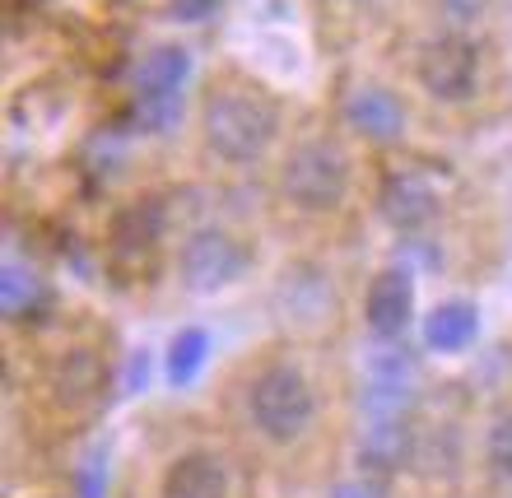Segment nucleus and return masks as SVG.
<instances>
[{"mask_svg":"<svg viewBox=\"0 0 512 498\" xmlns=\"http://www.w3.org/2000/svg\"><path fill=\"white\" fill-rule=\"evenodd\" d=\"M280 103L247 80H215L201 98V140L224 168H252L280 140Z\"/></svg>","mask_w":512,"mask_h":498,"instance_id":"f257e3e1","label":"nucleus"},{"mask_svg":"<svg viewBox=\"0 0 512 498\" xmlns=\"http://www.w3.org/2000/svg\"><path fill=\"white\" fill-rule=\"evenodd\" d=\"M280 196L303 215H331L350 201L354 191V163L345 145L326 140V135H308L294 140L280 159Z\"/></svg>","mask_w":512,"mask_h":498,"instance_id":"f03ea898","label":"nucleus"},{"mask_svg":"<svg viewBox=\"0 0 512 498\" xmlns=\"http://www.w3.org/2000/svg\"><path fill=\"white\" fill-rule=\"evenodd\" d=\"M247 419L275 447L298 443L317 419V387L298 364H266L247 382Z\"/></svg>","mask_w":512,"mask_h":498,"instance_id":"7ed1b4c3","label":"nucleus"},{"mask_svg":"<svg viewBox=\"0 0 512 498\" xmlns=\"http://www.w3.org/2000/svg\"><path fill=\"white\" fill-rule=\"evenodd\" d=\"M480 75H485V56H480L471 33H461V28H443V33H433L415 47V80L438 103L475 98Z\"/></svg>","mask_w":512,"mask_h":498,"instance_id":"20e7f679","label":"nucleus"},{"mask_svg":"<svg viewBox=\"0 0 512 498\" xmlns=\"http://www.w3.org/2000/svg\"><path fill=\"white\" fill-rule=\"evenodd\" d=\"M247 266H252L247 243L233 229H219V224L187 233V243L177 252V280L191 294H219V289L243 280Z\"/></svg>","mask_w":512,"mask_h":498,"instance_id":"39448f33","label":"nucleus"},{"mask_svg":"<svg viewBox=\"0 0 512 498\" xmlns=\"http://www.w3.org/2000/svg\"><path fill=\"white\" fill-rule=\"evenodd\" d=\"M378 215L396 233H424L443 215V187L424 168H396L378 187Z\"/></svg>","mask_w":512,"mask_h":498,"instance_id":"423d86ee","label":"nucleus"},{"mask_svg":"<svg viewBox=\"0 0 512 498\" xmlns=\"http://www.w3.org/2000/svg\"><path fill=\"white\" fill-rule=\"evenodd\" d=\"M415 382L419 368L405 350H378L364 368V382H359V401H364L368 419H405L410 401H415Z\"/></svg>","mask_w":512,"mask_h":498,"instance_id":"0eeeda50","label":"nucleus"},{"mask_svg":"<svg viewBox=\"0 0 512 498\" xmlns=\"http://www.w3.org/2000/svg\"><path fill=\"white\" fill-rule=\"evenodd\" d=\"M410 317H415V280H410L401 266L378 270V275L368 280V294H364L368 331L378 340H401Z\"/></svg>","mask_w":512,"mask_h":498,"instance_id":"6e6552de","label":"nucleus"},{"mask_svg":"<svg viewBox=\"0 0 512 498\" xmlns=\"http://www.w3.org/2000/svg\"><path fill=\"white\" fill-rule=\"evenodd\" d=\"M345 122L373 145H387L405 131V103L387 84H354L345 94Z\"/></svg>","mask_w":512,"mask_h":498,"instance_id":"1a4fd4ad","label":"nucleus"},{"mask_svg":"<svg viewBox=\"0 0 512 498\" xmlns=\"http://www.w3.org/2000/svg\"><path fill=\"white\" fill-rule=\"evenodd\" d=\"M419 336H424V350H433V354H466L480 340V308H475L471 298H443L424 317Z\"/></svg>","mask_w":512,"mask_h":498,"instance_id":"9d476101","label":"nucleus"},{"mask_svg":"<svg viewBox=\"0 0 512 498\" xmlns=\"http://www.w3.org/2000/svg\"><path fill=\"white\" fill-rule=\"evenodd\" d=\"M159 498H229V466L215 452H187L168 466Z\"/></svg>","mask_w":512,"mask_h":498,"instance_id":"9b49d317","label":"nucleus"},{"mask_svg":"<svg viewBox=\"0 0 512 498\" xmlns=\"http://www.w3.org/2000/svg\"><path fill=\"white\" fill-rule=\"evenodd\" d=\"M415 457V429L405 419H368V433L359 443V466L368 475H391Z\"/></svg>","mask_w":512,"mask_h":498,"instance_id":"f8f14e48","label":"nucleus"},{"mask_svg":"<svg viewBox=\"0 0 512 498\" xmlns=\"http://www.w3.org/2000/svg\"><path fill=\"white\" fill-rule=\"evenodd\" d=\"M52 387L61 405H94L103 396V387H108V368H103V359L94 350H70L56 364Z\"/></svg>","mask_w":512,"mask_h":498,"instance_id":"ddd939ff","label":"nucleus"},{"mask_svg":"<svg viewBox=\"0 0 512 498\" xmlns=\"http://www.w3.org/2000/svg\"><path fill=\"white\" fill-rule=\"evenodd\" d=\"M191 75V52L177 42H159L145 61L135 66V94H182Z\"/></svg>","mask_w":512,"mask_h":498,"instance_id":"4468645a","label":"nucleus"},{"mask_svg":"<svg viewBox=\"0 0 512 498\" xmlns=\"http://www.w3.org/2000/svg\"><path fill=\"white\" fill-rule=\"evenodd\" d=\"M205 359H210V331L187 326V331H177V336L168 340V354H163V377H168L173 387H191V382L201 377Z\"/></svg>","mask_w":512,"mask_h":498,"instance_id":"2eb2a0df","label":"nucleus"},{"mask_svg":"<svg viewBox=\"0 0 512 498\" xmlns=\"http://www.w3.org/2000/svg\"><path fill=\"white\" fill-rule=\"evenodd\" d=\"M159 233H163V205L159 201L135 205V210H126V215L117 219V243H122L126 252H149V247L159 243Z\"/></svg>","mask_w":512,"mask_h":498,"instance_id":"dca6fc26","label":"nucleus"},{"mask_svg":"<svg viewBox=\"0 0 512 498\" xmlns=\"http://www.w3.org/2000/svg\"><path fill=\"white\" fill-rule=\"evenodd\" d=\"M38 298H42L38 275H33L24 261H5V270H0V308L10 312V317H19V312H28Z\"/></svg>","mask_w":512,"mask_h":498,"instance_id":"f3484780","label":"nucleus"},{"mask_svg":"<svg viewBox=\"0 0 512 498\" xmlns=\"http://www.w3.org/2000/svg\"><path fill=\"white\" fill-rule=\"evenodd\" d=\"M485 466L494 480L512 485V410H503L485 433Z\"/></svg>","mask_w":512,"mask_h":498,"instance_id":"a211bd4d","label":"nucleus"},{"mask_svg":"<svg viewBox=\"0 0 512 498\" xmlns=\"http://www.w3.org/2000/svg\"><path fill=\"white\" fill-rule=\"evenodd\" d=\"M182 117V94H135V122L140 131H168Z\"/></svg>","mask_w":512,"mask_h":498,"instance_id":"6ab92c4d","label":"nucleus"},{"mask_svg":"<svg viewBox=\"0 0 512 498\" xmlns=\"http://www.w3.org/2000/svg\"><path fill=\"white\" fill-rule=\"evenodd\" d=\"M480 10H485V0H438V14H443V24L447 28H466L480 19Z\"/></svg>","mask_w":512,"mask_h":498,"instance_id":"aec40b11","label":"nucleus"},{"mask_svg":"<svg viewBox=\"0 0 512 498\" xmlns=\"http://www.w3.org/2000/svg\"><path fill=\"white\" fill-rule=\"evenodd\" d=\"M219 5L224 0H168V14H173L177 24H205Z\"/></svg>","mask_w":512,"mask_h":498,"instance_id":"412c9836","label":"nucleus"},{"mask_svg":"<svg viewBox=\"0 0 512 498\" xmlns=\"http://www.w3.org/2000/svg\"><path fill=\"white\" fill-rule=\"evenodd\" d=\"M103 489H108V475H103V457L89 461V466H80V475H75V494H80V498H103Z\"/></svg>","mask_w":512,"mask_h":498,"instance_id":"4be33fe9","label":"nucleus"},{"mask_svg":"<svg viewBox=\"0 0 512 498\" xmlns=\"http://www.w3.org/2000/svg\"><path fill=\"white\" fill-rule=\"evenodd\" d=\"M331 498H387V489L373 475H359V480H345V485L331 489Z\"/></svg>","mask_w":512,"mask_h":498,"instance_id":"5701e85b","label":"nucleus"},{"mask_svg":"<svg viewBox=\"0 0 512 498\" xmlns=\"http://www.w3.org/2000/svg\"><path fill=\"white\" fill-rule=\"evenodd\" d=\"M340 5H364V0H340Z\"/></svg>","mask_w":512,"mask_h":498,"instance_id":"b1692460","label":"nucleus"}]
</instances>
